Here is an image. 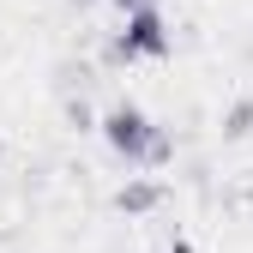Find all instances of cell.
<instances>
[{
    "instance_id": "52a82bcc",
    "label": "cell",
    "mask_w": 253,
    "mask_h": 253,
    "mask_svg": "<svg viewBox=\"0 0 253 253\" xmlns=\"http://www.w3.org/2000/svg\"><path fill=\"white\" fill-rule=\"evenodd\" d=\"M67 6H97V0H67Z\"/></svg>"
},
{
    "instance_id": "5b68a950",
    "label": "cell",
    "mask_w": 253,
    "mask_h": 253,
    "mask_svg": "<svg viewBox=\"0 0 253 253\" xmlns=\"http://www.w3.org/2000/svg\"><path fill=\"white\" fill-rule=\"evenodd\" d=\"M109 6H115L121 18H133V12H145V6H163V0H109Z\"/></svg>"
},
{
    "instance_id": "8992f818",
    "label": "cell",
    "mask_w": 253,
    "mask_h": 253,
    "mask_svg": "<svg viewBox=\"0 0 253 253\" xmlns=\"http://www.w3.org/2000/svg\"><path fill=\"white\" fill-rule=\"evenodd\" d=\"M163 253H193V241H187V235H175V241H169Z\"/></svg>"
},
{
    "instance_id": "6da1fadb",
    "label": "cell",
    "mask_w": 253,
    "mask_h": 253,
    "mask_svg": "<svg viewBox=\"0 0 253 253\" xmlns=\"http://www.w3.org/2000/svg\"><path fill=\"white\" fill-rule=\"evenodd\" d=\"M97 133H103V145L121 157L126 169H163V163H175V139H169L133 97H115V103L103 109V121H97Z\"/></svg>"
},
{
    "instance_id": "277c9868",
    "label": "cell",
    "mask_w": 253,
    "mask_h": 253,
    "mask_svg": "<svg viewBox=\"0 0 253 253\" xmlns=\"http://www.w3.org/2000/svg\"><path fill=\"white\" fill-rule=\"evenodd\" d=\"M241 133H253V97H241L235 109H223V139H241Z\"/></svg>"
},
{
    "instance_id": "7a4b0ae2",
    "label": "cell",
    "mask_w": 253,
    "mask_h": 253,
    "mask_svg": "<svg viewBox=\"0 0 253 253\" xmlns=\"http://www.w3.org/2000/svg\"><path fill=\"white\" fill-rule=\"evenodd\" d=\"M175 48V30H169V12L163 6H145L133 18H121V30L109 37V60L126 67V60H163Z\"/></svg>"
},
{
    "instance_id": "3957f363",
    "label": "cell",
    "mask_w": 253,
    "mask_h": 253,
    "mask_svg": "<svg viewBox=\"0 0 253 253\" xmlns=\"http://www.w3.org/2000/svg\"><path fill=\"white\" fill-rule=\"evenodd\" d=\"M157 205H169V181H157V175H126L115 187V211L121 217H151Z\"/></svg>"
}]
</instances>
